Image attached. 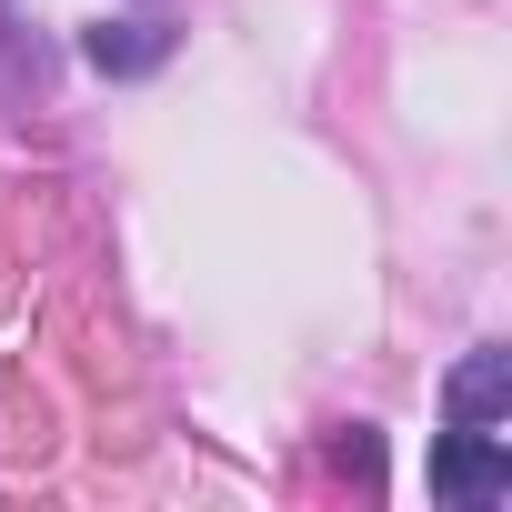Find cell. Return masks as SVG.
Here are the masks:
<instances>
[{
  "label": "cell",
  "mask_w": 512,
  "mask_h": 512,
  "mask_svg": "<svg viewBox=\"0 0 512 512\" xmlns=\"http://www.w3.org/2000/svg\"><path fill=\"white\" fill-rule=\"evenodd\" d=\"M432 492H442V502H462V512L512 502V432H472V422L432 432Z\"/></svg>",
  "instance_id": "obj_1"
},
{
  "label": "cell",
  "mask_w": 512,
  "mask_h": 512,
  "mask_svg": "<svg viewBox=\"0 0 512 512\" xmlns=\"http://www.w3.org/2000/svg\"><path fill=\"white\" fill-rule=\"evenodd\" d=\"M442 412L472 422V432H502V422H512V352H502V342H472V352L452 362V382H442Z\"/></svg>",
  "instance_id": "obj_2"
},
{
  "label": "cell",
  "mask_w": 512,
  "mask_h": 512,
  "mask_svg": "<svg viewBox=\"0 0 512 512\" xmlns=\"http://www.w3.org/2000/svg\"><path fill=\"white\" fill-rule=\"evenodd\" d=\"M81 61L111 71V81H141V71L171 61V21H91L81 31Z\"/></svg>",
  "instance_id": "obj_3"
}]
</instances>
